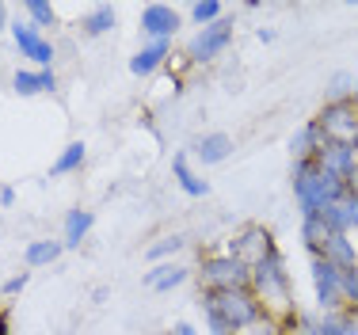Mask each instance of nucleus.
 Here are the masks:
<instances>
[{
    "label": "nucleus",
    "instance_id": "7c9ffc66",
    "mask_svg": "<svg viewBox=\"0 0 358 335\" xmlns=\"http://www.w3.org/2000/svg\"><path fill=\"white\" fill-rule=\"evenodd\" d=\"M347 194H351V199H358V168L347 176Z\"/></svg>",
    "mask_w": 358,
    "mask_h": 335
},
{
    "label": "nucleus",
    "instance_id": "e433bc0d",
    "mask_svg": "<svg viewBox=\"0 0 358 335\" xmlns=\"http://www.w3.org/2000/svg\"><path fill=\"white\" fill-rule=\"evenodd\" d=\"M355 152H358V145H355Z\"/></svg>",
    "mask_w": 358,
    "mask_h": 335
},
{
    "label": "nucleus",
    "instance_id": "f257e3e1",
    "mask_svg": "<svg viewBox=\"0 0 358 335\" xmlns=\"http://www.w3.org/2000/svg\"><path fill=\"white\" fill-rule=\"evenodd\" d=\"M202 301H210L221 313V320L229 324L233 332L255 328L263 324V301L252 294V290H225V294H206Z\"/></svg>",
    "mask_w": 358,
    "mask_h": 335
},
{
    "label": "nucleus",
    "instance_id": "ddd939ff",
    "mask_svg": "<svg viewBox=\"0 0 358 335\" xmlns=\"http://www.w3.org/2000/svg\"><path fill=\"white\" fill-rule=\"evenodd\" d=\"M145 286L157 290V294H168V290H176L179 282H187V267H176V263H160V267L145 271Z\"/></svg>",
    "mask_w": 358,
    "mask_h": 335
},
{
    "label": "nucleus",
    "instance_id": "b1692460",
    "mask_svg": "<svg viewBox=\"0 0 358 335\" xmlns=\"http://www.w3.org/2000/svg\"><path fill=\"white\" fill-rule=\"evenodd\" d=\"M355 92V76H347V73H336L331 76V88H328V96L331 103H347V96Z\"/></svg>",
    "mask_w": 358,
    "mask_h": 335
},
{
    "label": "nucleus",
    "instance_id": "c85d7f7f",
    "mask_svg": "<svg viewBox=\"0 0 358 335\" xmlns=\"http://www.w3.org/2000/svg\"><path fill=\"white\" fill-rule=\"evenodd\" d=\"M347 213H351V229L358 233V199H351V194H347Z\"/></svg>",
    "mask_w": 358,
    "mask_h": 335
},
{
    "label": "nucleus",
    "instance_id": "2eb2a0df",
    "mask_svg": "<svg viewBox=\"0 0 358 335\" xmlns=\"http://www.w3.org/2000/svg\"><path fill=\"white\" fill-rule=\"evenodd\" d=\"M301 240H305V248L313 252V259L324 255V248H328V240H331V229L324 225L320 213L317 218H301Z\"/></svg>",
    "mask_w": 358,
    "mask_h": 335
},
{
    "label": "nucleus",
    "instance_id": "1a4fd4ad",
    "mask_svg": "<svg viewBox=\"0 0 358 335\" xmlns=\"http://www.w3.org/2000/svg\"><path fill=\"white\" fill-rule=\"evenodd\" d=\"M324 149H328V137H324V130H320L317 118H313V122H305L301 130L289 137V152H294V164H297V160H317Z\"/></svg>",
    "mask_w": 358,
    "mask_h": 335
},
{
    "label": "nucleus",
    "instance_id": "4468645a",
    "mask_svg": "<svg viewBox=\"0 0 358 335\" xmlns=\"http://www.w3.org/2000/svg\"><path fill=\"white\" fill-rule=\"evenodd\" d=\"M320 259H328L331 267H339V271H355V267H358L355 240H347V236H331V240H328V248H324V255H320Z\"/></svg>",
    "mask_w": 358,
    "mask_h": 335
},
{
    "label": "nucleus",
    "instance_id": "dca6fc26",
    "mask_svg": "<svg viewBox=\"0 0 358 335\" xmlns=\"http://www.w3.org/2000/svg\"><path fill=\"white\" fill-rule=\"evenodd\" d=\"M168 42H149V46H141L138 54H134V62H130V73H138V76H149L152 69H157L160 62L168 57Z\"/></svg>",
    "mask_w": 358,
    "mask_h": 335
},
{
    "label": "nucleus",
    "instance_id": "f704fd0d",
    "mask_svg": "<svg viewBox=\"0 0 358 335\" xmlns=\"http://www.w3.org/2000/svg\"><path fill=\"white\" fill-rule=\"evenodd\" d=\"M0 31H4V4H0Z\"/></svg>",
    "mask_w": 358,
    "mask_h": 335
},
{
    "label": "nucleus",
    "instance_id": "9b49d317",
    "mask_svg": "<svg viewBox=\"0 0 358 335\" xmlns=\"http://www.w3.org/2000/svg\"><path fill=\"white\" fill-rule=\"evenodd\" d=\"M317 164H320L324 171H331V176L347 179V176L358 168V152L351 149V145H328V149L317 157Z\"/></svg>",
    "mask_w": 358,
    "mask_h": 335
},
{
    "label": "nucleus",
    "instance_id": "5701e85b",
    "mask_svg": "<svg viewBox=\"0 0 358 335\" xmlns=\"http://www.w3.org/2000/svg\"><path fill=\"white\" fill-rule=\"evenodd\" d=\"M191 20L199 23V27H210V23L221 20V4L217 0H199V4L191 8Z\"/></svg>",
    "mask_w": 358,
    "mask_h": 335
},
{
    "label": "nucleus",
    "instance_id": "7ed1b4c3",
    "mask_svg": "<svg viewBox=\"0 0 358 335\" xmlns=\"http://www.w3.org/2000/svg\"><path fill=\"white\" fill-rule=\"evenodd\" d=\"M324 137H328V145H358V107L351 99L347 103H328V107L317 115Z\"/></svg>",
    "mask_w": 358,
    "mask_h": 335
},
{
    "label": "nucleus",
    "instance_id": "a211bd4d",
    "mask_svg": "<svg viewBox=\"0 0 358 335\" xmlns=\"http://www.w3.org/2000/svg\"><path fill=\"white\" fill-rule=\"evenodd\" d=\"M172 171H176L179 187H183V191L191 194V199H202V194L210 191V187H206V179H199V176L191 171V164H187V157H183V152H176V157H172Z\"/></svg>",
    "mask_w": 358,
    "mask_h": 335
},
{
    "label": "nucleus",
    "instance_id": "cd10ccee",
    "mask_svg": "<svg viewBox=\"0 0 358 335\" xmlns=\"http://www.w3.org/2000/svg\"><path fill=\"white\" fill-rule=\"evenodd\" d=\"M23 286H27V274H15V278L4 282V294H20Z\"/></svg>",
    "mask_w": 358,
    "mask_h": 335
},
{
    "label": "nucleus",
    "instance_id": "39448f33",
    "mask_svg": "<svg viewBox=\"0 0 358 335\" xmlns=\"http://www.w3.org/2000/svg\"><path fill=\"white\" fill-rule=\"evenodd\" d=\"M271 252H275V244H271V233H267V229H259V225H248L241 236L233 240V244H229V255H233L236 263H244L248 271L259 267V263L267 259Z\"/></svg>",
    "mask_w": 358,
    "mask_h": 335
},
{
    "label": "nucleus",
    "instance_id": "20e7f679",
    "mask_svg": "<svg viewBox=\"0 0 358 335\" xmlns=\"http://www.w3.org/2000/svg\"><path fill=\"white\" fill-rule=\"evenodd\" d=\"M252 271L244 263H236L233 255H217V259L202 263V286L210 294H225V290H248Z\"/></svg>",
    "mask_w": 358,
    "mask_h": 335
},
{
    "label": "nucleus",
    "instance_id": "4be33fe9",
    "mask_svg": "<svg viewBox=\"0 0 358 335\" xmlns=\"http://www.w3.org/2000/svg\"><path fill=\"white\" fill-rule=\"evenodd\" d=\"M110 27H115V8H110V4H99L96 12L84 20V31H88V34H107Z\"/></svg>",
    "mask_w": 358,
    "mask_h": 335
},
{
    "label": "nucleus",
    "instance_id": "f03ea898",
    "mask_svg": "<svg viewBox=\"0 0 358 335\" xmlns=\"http://www.w3.org/2000/svg\"><path fill=\"white\" fill-rule=\"evenodd\" d=\"M252 282H255V290H259V297L267 305L286 308V301H289V274H286V263H282V255H278V248L252 271Z\"/></svg>",
    "mask_w": 358,
    "mask_h": 335
},
{
    "label": "nucleus",
    "instance_id": "6e6552de",
    "mask_svg": "<svg viewBox=\"0 0 358 335\" xmlns=\"http://www.w3.org/2000/svg\"><path fill=\"white\" fill-rule=\"evenodd\" d=\"M176 27H179L176 8H168V4H149V8H141V34H145V38L168 42V38L176 34Z\"/></svg>",
    "mask_w": 358,
    "mask_h": 335
},
{
    "label": "nucleus",
    "instance_id": "c9c22d12",
    "mask_svg": "<svg viewBox=\"0 0 358 335\" xmlns=\"http://www.w3.org/2000/svg\"><path fill=\"white\" fill-rule=\"evenodd\" d=\"M355 99H358V76H355Z\"/></svg>",
    "mask_w": 358,
    "mask_h": 335
},
{
    "label": "nucleus",
    "instance_id": "c756f323",
    "mask_svg": "<svg viewBox=\"0 0 358 335\" xmlns=\"http://www.w3.org/2000/svg\"><path fill=\"white\" fill-rule=\"evenodd\" d=\"M248 335H278V328H275V324H267V320H263V324H255V328H252Z\"/></svg>",
    "mask_w": 358,
    "mask_h": 335
},
{
    "label": "nucleus",
    "instance_id": "2f4dec72",
    "mask_svg": "<svg viewBox=\"0 0 358 335\" xmlns=\"http://www.w3.org/2000/svg\"><path fill=\"white\" fill-rule=\"evenodd\" d=\"M0 202H4V206L15 202V191H12V187H4V191H0Z\"/></svg>",
    "mask_w": 358,
    "mask_h": 335
},
{
    "label": "nucleus",
    "instance_id": "473e14b6",
    "mask_svg": "<svg viewBox=\"0 0 358 335\" xmlns=\"http://www.w3.org/2000/svg\"><path fill=\"white\" fill-rule=\"evenodd\" d=\"M176 335H199V332H194L191 324H176Z\"/></svg>",
    "mask_w": 358,
    "mask_h": 335
},
{
    "label": "nucleus",
    "instance_id": "6ab92c4d",
    "mask_svg": "<svg viewBox=\"0 0 358 335\" xmlns=\"http://www.w3.org/2000/svg\"><path fill=\"white\" fill-rule=\"evenodd\" d=\"M92 210H69V218H65V248H80V240L88 236L92 229Z\"/></svg>",
    "mask_w": 358,
    "mask_h": 335
},
{
    "label": "nucleus",
    "instance_id": "9d476101",
    "mask_svg": "<svg viewBox=\"0 0 358 335\" xmlns=\"http://www.w3.org/2000/svg\"><path fill=\"white\" fill-rule=\"evenodd\" d=\"M12 38H15V46L23 50V57H31L35 65H50V62H54V46H50V42L38 34V27L15 23V27H12Z\"/></svg>",
    "mask_w": 358,
    "mask_h": 335
},
{
    "label": "nucleus",
    "instance_id": "a878e982",
    "mask_svg": "<svg viewBox=\"0 0 358 335\" xmlns=\"http://www.w3.org/2000/svg\"><path fill=\"white\" fill-rule=\"evenodd\" d=\"M179 248H183V236H164V240H160V244H152V248H149V252H145V255H149V259H164V255L179 252Z\"/></svg>",
    "mask_w": 358,
    "mask_h": 335
},
{
    "label": "nucleus",
    "instance_id": "f8f14e48",
    "mask_svg": "<svg viewBox=\"0 0 358 335\" xmlns=\"http://www.w3.org/2000/svg\"><path fill=\"white\" fill-rule=\"evenodd\" d=\"M229 152H233V137L229 134H206V137H199V145H194V157H199L202 164H221Z\"/></svg>",
    "mask_w": 358,
    "mask_h": 335
},
{
    "label": "nucleus",
    "instance_id": "f3484780",
    "mask_svg": "<svg viewBox=\"0 0 358 335\" xmlns=\"http://www.w3.org/2000/svg\"><path fill=\"white\" fill-rule=\"evenodd\" d=\"M54 88H57V80H54V73H50V69H42V73H27V69H20V73H15V92H20V96L54 92Z\"/></svg>",
    "mask_w": 358,
    "mask_h": 335
},
{
    "label": "nucleus",
    "instance_id": "412c9836",
    "mask_svg": "<svg viewBox=\"0 0 358 335\" xmlns=\"http://www.w3.org/2000/svg\"><path fill=\"white\" fill-rule=\"evenodd\" d=\"M80 164H84V145H80V141H73V145H65V152L54 160L50 176H65V171H76Z\"/></svg>",
    "mask_w": 358,
    "mask_h": 335
},
{
    "label": "nucleus",
    "instance_id": "0eeeda50",
    "mask_svg": "<svg viewBox=\"0 0 358 335\" xmlns=\"http://www.w3.org/2000/svg\"><path fill=\"white\" fill-rule=\"evenodd\" d=\"M229 42H233V20H225V15H221L217 23H210V27H202L199 34H194L191 57H194V62H214L217 54H225Z\"/></svg>",
    "mask_w": 358,
    "mask_h": 335
},
{
    "label": "nucleus",
    "instance_id": "423d86ee",
    "mask_svg": "<svg viewBox=\"0 0 358 335\" xmlns=\"http://www.w3.org/2000/svg\"><path fill=\"white\" fill-rule=\"evenodd\" d=\"M313 286H317V301L324 308V316H336V308L347 301L343 297V278H339V267H331L328 259H313Z\"/></svg>",
    "mask_w": 358,
    "mask_h": 335
},
{
    "label": "nucleus",
    "instance_id": "aec40b11",
    "mask_svg": "<svg viewBox=\"0 0 358 335\" xmlns=\"http://www.w3.org/2000/svg\"><path fill=\"white\" fill-rule=\"evenodd\" d=\"M57 255H62V244L57 240H35V244H27V263L31 267H46V263H54Z\"/></svg>",
    "mask_w": 358,
    "mask_h": 335
},
{
    "label": "nucleus",
    "instance_id": "bb28decb",
    "mask_svg": "<svg viewBox=\"0 0 358 335\" xmlns=\"http://www.w3.org/2000/svg\"><path fill=\"white\" fill-rule=\"evenodd\" d=\"M339 278H343V297L358 305V267L355 271H339Z\"/></svg>",
    "mask_w": 358,
    "mask_h": 335
},
{
    "label": "nucleus",
    "instance_id": "393cba45",
    "mask_svg": "<svg viewBox=\"0 0 358 335\" xmlns=\"http://www.w3.org/2000/svg\"><path fill=\"white\" fill-rule=\"evenodd\" d=\"M27 12H31V20H35V23H42V27H50V23L57 20V12L46 4V0H31V4H27Z\"/></svg>",
    "mask_w": 358,
    "mask_h": 335
},
{
    "label": "nucleus",
    "instance_id": "72a5a7b5",
    "mask_svg": "<svg viewBox=\"0 0 358 335\" xmlns=\"http://www.w3.org/2000/svg\"><path fill=\"white\" fill-rule=\"evenodd\" d=\"M0 335H8V320H4V316H0Z\"/></svg>",
    "mask_w": 358,
    "mask_h": 335
}]
</instances>
